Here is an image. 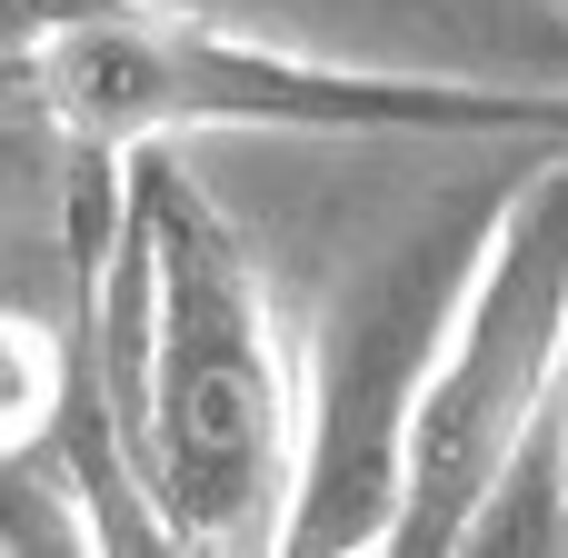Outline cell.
Returning <instances> with one entry per match:
<instances>
[{"label": "cell", "instance_id": "1", "mask_svg": "<svg viewBox=\"0 0 568 558\" xmlns=\"http://www.w3.org/2000/svg\"><path fill=\"white\" fill-rule=\"evenodd\" d=\"M100 270V379L130 499L180 549H280L300 489V369L260 240L220 210L190 140L120 170Z\"/></svg>", "mask_w": 568, "mask_h": 558}, {"label": "cell", "instance_id": "2", "mask_svg": "<svg viewBox=\"0 0 568 558\" xmlns=\"http://www.w3.org/2000/svg\"><path fill=\"white\" fill-rule=\"evenodd\" d=\"M20 80L40 120L60 130L90 210V250L110 230V190L160 140H339V130H449V120H549L559 100H489V90H429V80H369L300 50H270L250 30L160 10V0H70L30 50Z\"/></svg>", "mask_w": 568, "mask_h": 558}, {"label": "cell", "instance_id": "3", "mask_svg": "<svg viewBox=\"0 0 568 558\" xmlns=\"http://www.w3.org/2000/svg\"><path fill=\"white\" fill-rule=\"evenodd\" d=\"M559 379H568V140L499 210L469 290L419 369V399L399 429L389 549L459 558L479 489L499 479V459L519 449V429L549 409Z\"/></svg>", "mask_w": 568, "mask_h": 558}, {"label": "cell", "instance_id": "4", "mask_svg": "<svg viewBox=\"0 0 568 558\" xmlns=\"http://www.w3.org/2000/svg\"><path fill=\"white\" fill-rule=\"evenodd\" d=\"M160 10H190L300 60L369 70V80L568 110V0H160Z\"/></svg>", "mask_w": 568, "mask_h": 558}, {"label": "cell", "instance_id": "5", "mask_svg": "<svg viewBox=\"0 0 568 558\" xmlns=\"http://www.w3.org/2000/svg\"><path fill=\"white\" fill-rule=\"evenodd\" d=\"M70 399H80V379H70L60 329L30 300H0V459L20 469L30 449H50V429L70 419Z\"/></svg>", "mask_w": 568, "mask_h": 558}, {"label": "cell", "instance_id": "6", "mask_svg": "<svg viewBox=\"0 0 568 558\" xmlns=\"http://www.w3.org/2000/svg\"><path fill=\"white\" fill-rule=\"evenodd\" d=\"M60 10H70V0H0V50L20 60V50H30V40H40Z\"/></svg>", "mask_w": 568, "mask_h": 558}, {"label": "cell", "instance_id": "7", "mask_svg": "<svg viewBox=\"0 0 568 558\" xmlns=\"http://www.w3.org/2000/svg\"><path fill=\"white\" fill-rule=\"evenodd\" d=\"M0 300H20V270H10V240H0Z\"/></svg>", "mask_w": 568, "mask_h": 558}]
</instances>
